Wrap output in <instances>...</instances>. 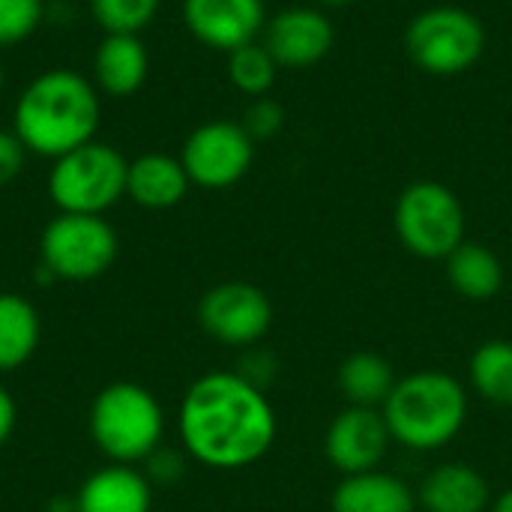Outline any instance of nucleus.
Instances as JSON below:
<instances>
[{
    "mask_svg": "<svg viewBox=\"0 0 512 512\" xmlns=\"http://www.w3.org/2000/svg\"><path fill=\"white\" fill-rule=\"evenodd\" d=\"M198 324L210 339L228 348H249L267 336L273 324V303L249 282H222L201 297Z\"/></svg>",
    "mask_w": 512,
    "mask_h": 512,
    "instance_id": "nucleus-10",
    "label": "nucleus"
},
{
    "mask_svg": "<svg viewBox=\"0 0 512 512\" xmlns=\"http://www.w3.org/2000/svg\"><path fill=\"white\" fill-rule=\"evenodd\" d=\"M447 279L459 297L471 303H486L504 288V267L489 246L465 240L447 258Z\"/></svg>",
    "mask_w": 512,
    "mask_h": 512,
    "instance_id": "nucleus-19",
    "label": "nucleus"
},
{
    "mask_svg": "<svg viewBox=\"0 0 512 512\" xmlns=\"http://www.w3.org/2000/svg\"><path fill=\"white\" fill-rule=\"evenodd\" d=\"M387 429L396 444L432 453L447 447L468 420L465 387L438 369H420L396 381L393 393L381 405Z\"/></svg>",
    "mask_w": 512,
    "mask_h": 512,
    "instance_id": "nucleus-3",
    "label": "nucleus"
},
{
    "mask_svg": "<svg viewBox=\"0 0 512 512\" xmlns=\"http://www.w3.org/2000/svg\"><path fill=\"white\" fill-rule=\"evenodd\" d=\"M15 423H18V408H15V399L6 393V387H0V447L12 438L15 432Z\"/></svg>",
    "mask_w": 512,
    "mask_h": 512,
    "instance_id": "nucleus-30",
    "label": "nucleus"
},
{
    "mask_svg": "<svg viewBox=\"0 0 512 512\" xmlns=\"http://www.w3.org/2000/svg\"><path fill=\"white\" fill-rule=\"evenodd\" d=\"M162 0H90V15L102 33H132L138 36L159 15Z\"/></svg>",
    "mask_w": 512,
    "mask_h": 512,
    "instance_id": "nucleus-24",
    "label": "nucleus"
},
{
    "mask_svg": "<svg viewBox=\"0 0 512 512\" xmlns=\"http://www.w3.org/2000/svg\"><path fill=\"white\" fill-rule=\"evenodd\" d=\"M471 387L492 405L512 408V342L489 339L471 357Z\"/></svg>",
    "mask_w": 512,
    "mask_h": 512,
    "instance_id": "nucleus-22",
    "label": "nucleus"
},
{
    "mask_svg": "<svg viewBox=\"0 0 512 512\" xmlns=\"http://www.w3.org/2000/svg\"><path fill=\"white\" fill-rule=\"evenodd\" d=\"M48 512H78L75 510V498H54L48 504Z\"/></svg>",
    "mask_w": 512,
    "mask_h": 512,
    "instance_id": "nucleus-31",
    "label": "nucleus"
},
{
    "mask_svg": "<svg viewBox=\"0 0 512 512\" xmlns=\"http://www.w3.org/2000/svg\"><path fill=\"white\" fill-rule=\"evenodd\" d=\"M117 252L120 240L105 216L57 213L39 237L42 267L63 282L99 279L111 270Z\"/></svg>",
    "mask_w": 512,
    "mask_h": 512,
    "instance_id": "nucleus-8",
    "label": "nucleus"
},
{
    "mask_svg": "<svg viewBox=\"0 0 512 512\" xmlns=\"http://www.w3.org/2000/svg\"><path fill=\"white\" fill-rule=\"evenodd\" d=\"M282 126H285V111L276 99L258 96L249 102V108L243 114V129L249 132L252 141H267V138L279 135Z\"/></svg>",
    "mask_w": 512,
    "mask_h": 512,
    "instance_id": "nucleus-26",
    "label": "nucleus"
},
{
    "mask_svg": "<svg viewBox=\"0 0 512 512\" xmlns=\"http://www.w3.org/2000/svg\"><path fill=\"white\" fill-rule=\"evenodd\" d=\"M255 159V141L243 129V123L210 120L189 132L180 150V162L201 189H228L240 183Z\"/></svg>",
    "mask_w": 512,
    "mask_h": 512,
    "instance_id": "nucleus-9",
    "label": "nucleus"
},
{
    "mask_svg": "<svg viewBox=\"0 0 512 512\" xmlns=\"http://www.w3.org/2000/svg\"><path fill=\"white\" fill-rule=\"evenodd\" d=\"M153 507V486L144 471L132 465H108L93 471L78 495V512H150Z\"/></svg>",
    "mask_w": 512,
    "mask_h": 512,
    "instance_id": "nucleus-15",
    "label": "nucleus"
},
{
    "mask_svg": "<svg viewBox=\"0 0 512 512\" xmlns=\"http://www.w3.org/2000/svg\"><path fill=\"white\" fill-rule=\"evenodd\" d=\"M186 30L213 51H237L264 33V0H183Z\"/></svg>",
    "mask_w": 512,
    "mask_h": 512,
    "instance_id": "nucleus-12",
    "label": "nucleus"
},
{
    "mask_svg": "<svg viewBox=\"0 0 512 512\" xmlns=\"http://www.w3.org/2000/svg\"><path fill=\"white\" fill-rule=\"evenodd\" d=\"M492 512H512V489H507L504 495H498V498H495Z\"/></svg>",
    "mask_w": 512,
    "mask_h": 512,
    "instance_id": "nucleus-32",
    "label": "nucleus"
},
{
    "mask_svg": "<svg viewBox=\"0 0 512 512\" xmlns=\"http://www.w3.org/2000/svg\"><path fill=\"white\" fill-rule=\"evenodd\" d=\"M3 84H6V75H3V66H0V93H3Z\"/></svg>",
    "mask_w": 512,
    "mask_h": 512,
    "instance_id": "nucleus-34",
    "label": "nucleus"
},
{
    "mask_svg": "<svg viewBox=\"0 0 512 512\" xmlns=\"http://www.w3.org/2000/svg\"><path fill=\"white\" fill-rule=\"evenodd\" d=\"M177 432L198 465L240 471L270 453L276 411L267 393L240 372H207L189 384L177 411Z\"/></svg>",
    "mask_w": 512,
    "mask_h": 512,
    "instance_id": "nucleus-1",
    "label": "nucleus"
},
{
    "mask_svg": "<svg viewBox=\"0 0 512 512\" xmlns=\"http://www.w3.org/2000/svg\"><path fill=\"white\" fill-rule=\"evenodd\" d=\"M183 471H186V459L177 450H168V447H159L156 453H150L144 459V477L150 480V486L153 483L171 486V483H177L183 477Z\"/></svg>",
    "mask_w": 512,
    "mask_h": 512,
    "instance_id": "nucleus-27",
    "label": "nucleus"
},
{
    "mask_svg": "<svg viewBox=\"0 0 512 512\" xmlns=\"http://www.w3.org/2000/svg\"><path fill=\"white\" fill-rule=\"evenodd\" d=\"M390 441L393 435L387 429L381 408L348 405L333 417L324 438V453L342 477H351V474L375 471L387 456Z\"/></svg>",
    "mask_w": 512,
    "mask_h": 512,
    "instance_id": "nucleus-11",
    "label": "nucleus"
},
{
    "mask_svg": "<svg viewBox=\"0 0 512 512\" xmlns=\"http://www.w3.org/2000/svg\"><path fill=\"white\" fill-rule=\"evenodd\" d=\"M192 180L180 162V156L168 153H141L129 162L126 171V198H132L144 210H171L177 207Z\"/></svg>",
    "mask_w": 512,
    "mask_h": 512,
    "instance_id": "nucleus-16",
    "label": "nucleus"
},
{
    "mask_svg": "<svg viewBox=\"0 0 512 512\" xmlns=\"http://www.w3.org/2000/svg\"><path fill=\"white\" fill-rule=\"evenodd\" d=\"M27 165V147L12 129H0V189L15 183Z\"/></svg>",
    "mask_w": 512,
    "mask_h": 512,
    "instance_id": "nucleus-28",
    "label": "nucleus"
},
{
    "mask_svg": "<svg viewBox=\"0 0 512 512\" xmlns=\"http://www.w3.org/2000/svg\"><path fill=\"white\" fill-rule=\"evenodd\" d=\"M42 321L21 294H0V375L21 369L39 348Z\"/></svg>",
    "mask_w": 512,
    "mask_h": 512,
    "instance_id": "nucleus-20",
    "label": "nucleus"
},
{
    "mask_svg": "<svg viewBox=\"0 0 512 512\" xmlns=\"http://www.w3.org/2000/svg\"><path fill=\"white\" fill-rule=\"evenodd\" d=\"M333 512H414L417 495L411 486L384 471H366L342 477L330 498Z\"/></svg>",
    "mask_w": 512,
    "mask_h": 512,
    "instance_id": "nucleus-18",
    "label": "nucleus"
},
{
    "mask_svg": "<svg viewBox=\"0 0 512 512\" xmlns=\"http://www.w3.org/2000/svg\"><path fill=\"white\" fill-rule=\"evenodd\" d=\"M426 512H486L492 492L489 480L465 465V462H447L426 474L417 492Z\"/></svg>",
    "mask_w": 512,
    "mask_h": 512,
    "instance_id": "nucleus-17",
    "label": "nucleus"
},
{
    "mask_svg": "<svg viewBox=\"0 0 512 512\" xmlns=\"http://www.w3.org/2000/svg\"><path fill=\"white\" fill-rule=\"evenodd\" d=\"M45 18V0H0V51L27 42Z\"/></svg>",
    "mask_w": 512,
    "mask_h": 512,
    "instance_id": "nucleus-25",
    "label": "nucleus"
},
{
    "mask_svg": "<svg viewBox=\"0 0 512 512\" xmlns=\"http://www.w3.org/2000/svg\"><path fill=\"white\" fill-rule=\"evenodd\" d=\"M321 6H351L354 0H318Z\"/></svg>",
    "mask_w": 512,
    "mask_h": 512,
    "instance_id": "nucleus-33",
    "label": "nucleus"
},
{
    "mask_svg": "<svg viewBox=\"0 0 512 512\" xmlns=\"http://www.w3.org/2000/svg\"><path fill=\"white\" fill-rule=\"evenodd\" d=\"M237 372H240L249 384L267 390V384H270L273 375H276V360H273L270 354H264V351H252V354L240 363Z\"/></svg>",
    "mask_w": 512,
    "mask_h": 512,
    "instance_id": "nucleus-29",
    "label": "nucleus"
},
{
    "mask_svg": "<svg viewBox=\"0 0 512 512\" xmlns=\"http://www.w3.org/2000/svg\"><path fill=\"white\" fill-rule=\"evenodd\" d=\"M333 24L315 6H288L267 18L264 48L285 69H309L321 63L333 48Z\"/></svg>",
    "mask_w": 512,
    "mask_h": 512,
    "instance_id": "nucleus-13",
    "label": "nucleus"
},
{
    "mask_svg": "<svg viewBox=\"0 0 512 512\" xmlns=\"http://www.w3.org/2000/svg\"><path fill=\"white\" fill-rule=\"evenodd\" d=\"M129 159L105 144L87 141L54 159L48 171V198L60 213L105 216L126 195Z\"/></svg>",
    "mask_w": 512,
    "mask_h": 512,
    "instance_id": "nucleus-5",
    "label": "nucleus"
},
{
    "mask_svg": "<svg viewBox=\"0 0 512 512\" xmlns=\"http://www.w3.org/2000/svg\"><path fill=\"white\" fill-rule=\"evenodd\" d=\"M393 225L402 246L426 261H447L462 243L468 216L459 195L438 180H417L402 189Z\"/></svg>",
    "mask_w": 512,
    "mask_h": 512,
    "instance_id": "nucleus-6",
    "label": "nucleus"
},
{
    "mask_svg": "<svg viewBox=\"0 0 512 512\" xmlns=\"http://www.w3.org/2000/svg\"><path fill=\"white\" fill-rule=\"evenodd\" d=\"M102 123V93L93 78L75 69H45L27 81L12 105V132L27 153L60 159L69 150L96 141Z\"/></svg>",
    "mask_w": 512,
    "mask_h": 512,
    "instance_id": "nucleus-2",
    "label": "nucleus"
},
{
    "mask_svg": "<svg viewBox=\"0 0 512 512\" xmlns=\"http://www.w3.org/2000/svg\"><path fill=\"white\" fill-rule=\"evenodd\" d=\"M405 51L429 75H462L483 57L486 27L462 6H432L411 18Z\"/></svg>",
    "mask_w": 512,
    "mask_h": 512,
    "instance_id": "nucleus-7",
    "label": "nucleus"
},
{
    "mask_svg": "<svg viewBox=\"0 0 512 512\" xmlns=\"http://www.w3.org/2000/svg\"><path fill=\"white\" fill-rule=\"evenodd\" d=\"M90 438L114 465H138L162 447L165 411L141 384H108L90 405Z\"/></svg>",
    "mask_w": 512,
    "mask_h": 512,
    "instance_id": "nucleus-4",
    "label": "nucleus"
},
{
    "mask_svg": "<svg viewBox=\"0 0 512 512\" xmlns=\"http://www.w3.org/2000/svg\"><path fill=\"white\" fill-rule=\"evenodd\" d=\"M276 75H279V63L264 48V42H249V45H240L237 51L228 54L231 84L252 99L267 96L270 87L276 84Z\"/></svg>",
    "mask_w": 512,
    "mask_h": 512,
    "instance_id": "nucleus-23",
    "label": "nucleus"
},
{
    "mask_svg": "<svg viewBox=\"0 0 512 512\" xmlns=\"http://www.w3.org/2000/svg\"><path fill=\"white\" fill-rule=\"evenodd\" d=\"M150 75V54L141 36L132 33H105L93 51V84L102 96L129 99L135 96Z\"/></svg>",
    "mask_w": 512,
    "mask_h": 512,
    "instance_id": "nucleus-14",
    "label": "nucleus"
},
{
    "mask_svg": "<svg viewBox=\"0 0 512 512\" xmlns=\"http://www.w3.org/2000/svg\"><path fill=\"white\" fill-rule=\"evenodd\" d=\"M396 381L399 378L390 360H384L375 351H357L345 357L336 372L339 393L348 399V405H357V408H381L387 396L393 393Z\"/></svg>",
    "mask_w": 512,
    "mask_h": 512,
    "instance_id": "nucleus-21",
    "label": "nucleus"
}]
</instances>
